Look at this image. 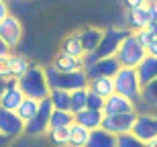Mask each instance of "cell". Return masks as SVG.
I'll return each instance as SVG.
<instances>
[{"label":"cell","mask_w":157,"mask_h":147,"mask_svg":"<svg viewBox=\"0 0 157 147\" xmlns=\"http://www.w3.org/2000/svg\"><path fill=\"white\" fill-rule=\"evenodd\" d=\"M18 86H21V90L25 92L27 98H35V100H39V102L49 98V94H51L45 68H43V65H37V64L31 65V70L18 80Z\"/></svg>","instance_id":"1"},{"label":"cell","mask_w":157,"mask_h":147,"mask_svg":"<svg viewBox=\"0 0 157 147\" xmlns=\"http://www.w3.org/2000/svg\"><path fill=\"white\" fill-rule=\"evenodd\" d=\"M47 80H49V88L51 90H65V92H76V90L88 88L90 78H88L86 70L76 72V74H63V72L55 70L53 65H47Z\"/></svg>","instance_id":"2"},{"label":"cell","mask_w":157,"mask_h":147,"mask_svg":"<svg viewBox=\"0 0 157 147\" xmlns=\"http://www.w3.org/2000/svg\"><path fill=\"white\" fill-rule=\"evenodd\" d=\"M114 88H117V94L133 100L135 104L141 102L143 82H141V78H139V72L133 70V68H122L114 76Z\"/></svg>","instance_id":"3"},{"label":"cell","mask_w":157,"mask_h":147,"mask_svg":"<svg viewBox=\"0 0 157 147\" xmlns=\"http://www.w3.org/2000/svg\"><path fill=\"white\" fill-rule=\"evenodd\" d=\"M147 57H149L147 47H143L139 43V39H137L135 33H131V35L124 39V43L121 45V49H118V53H117V59L121 61L122 68H133V70H137Z\"/></svg>","instance_id":"4"},{"label":"cell","mask_w":157,"mask_h":147,"mask_svg":"<svg viewBox=\"0 0 157 147\" xmlns=\"http://www.w3.org/2000/svg\"><path fill=\"white\" fill-rule=\"evenodd\" d=\"M131 35V31L127 29V27H108V29L104 31V39H102V43H100L98 51H96V55H98L100 59H106V57H117L118 49H121V45L124 43V39Z\"/></svg>","instance_id":"5"},{"label":"cell","mask_w":157,"mask_h":147,"mask_svg":"<svg viewBox=\"0 0 157 147\" xmlns=\"http://www.w3.org/2000/svg\"><path fill=\"white\" fill-rule=\"evenodd\" d=\"M133 135L143 143L157 141V112H139L133 127Z\"/></svg>","instance_id":"6"},{"label":"cell","mask_w":157,"mask_h":147,"mask_svg":"<svg viewBox=\"0 0 157 147\" xmlns=\"http://www.w3.org/2000/svg\"><path fill=\"white\" fill-rule=\"evenodd\" d=\"M0 133H2V141H10L14 137L27 133V123L17 112L0 110Z\"/></svg>","instance_id":"7"},{"label":"cell","mask_w":157,"mask_h":147,"mask_svg":"<svg viewBox=\"0 0 157 147\" xmlns=\"http://www.w3.org/2000/svg\"><path fill=\"white\" fill-rule=\"evenodd\" d=\"M23 21L17 14L6 17L4 21H0V41H4L10 47H17L18 43L23 41Z\"/></svg>","instance_id":"8"},{"label":"cell","mask_w":157,"mask_h":147,"mask_svg":"<svg viewBox=\"0 0 157 147\" xmlns=\"http://www.w3.org/2000/svg\"><path fill=\"white\" fill-rule=\"evenodd\" d=\"M137 114L139 112H133V114H114V117H104V123H102V129L112 133L114 137L121 135H128L133 133V127L137 123Z\"/></svg>","instance_id":"9"},{"label":"cell","mask_w":157,"mask_h":147,"mask_svg":"<svg viewBox=\"0 0 157 147\" xmlns=\"http://www.w3.org/2000/svg\"><path fill=\"white\" fill-rule=\"evenodd\" d=\"M53 102L49 98L41 100V108L39 112H37V117L31 121V123H27V133L29 135H43V133H49V121H51V114H53Z\"/></svg>","instance_id":"10"},{"label":"cell","mask_w":157,"mask_h":147,"mask_svg":"<svg viewBox=\"0 0 157 147\" xmlns=\"http://www.w3.org/2000/svg\"><path fill=\"white\" fill-rule=\"evenodd\" d=\"M31 65H33V64H31L25 55H14V53H12L6 61H2V68H0V78H2V80H10V78L21 80V78H23L25 74L31 70Z\"/></svg>","instance_id":"11"},{"label":"cell","mask_w":157,"mask_h":147,"mask_svg":"<svg viewBox=\"0 0 157 147\" xmlns=\"http://www.w3.org/2000/svg\"><path fill=\"white\" fill-rule=\"evenodd\" d=\"M137 110V104L133 100L124 98L121 94H112L110 98H106V106H104V114L106 117H114V114H133Z\"/></svg>","instance_id":"12"},{"label":"cell","mask_w":157,"mask_h":147,"mask_svg":"<svg viewBox=\"0 0 157 147\" xmlns=\"http://www.w3.org/2000/svg\"><path fill=\"white\" fill-rule=\"evenodd\" d=\"M121 70L122 65L117 57H106V59H100L94 68L86 70V74L90 80H94V78H114Z\"/></svg>","instance_id":"13"},{"label":"cell","mask_w":157,"mask_h":147,"mask_svg":"<svg viewBox=\"0 0 157 147\" xmlns=\"http://www.w3.org/2000/svg\"><path fill=\"white\" fill-rule=\"evenodd\" d=\"M149 25H151V17H149L147 6L137 8V10H124V27H127L131 33L149 29Z\"/></svg>","instance_id":"14"},{"label":"cell","mask_w":157,"mask_h":147,"mask_svg":"<svg viewBox=\"0 0 157 147\" xmlns=\"http://www.w3.org/2000/svg\"><path fill=\"white\" fill-rule=\"evenodd\" d=\"M104 31L106 29H100V27H84L80 31V37H82V45H84V51L86 53H96L100 47V43L104 39Z\"/></svg>","instance_id":"15"},{"label":"cell","mask_w":157,"mask_h":147,"mask_svg":"<svg viewBox=\"0 0 157 147\" xmlns=\"http://www.w3.org/2000/svg\"><path fill=\"white\" fill-rule=\"evenodd\" d=\"M53 68L63 74H76V72H84V61L82 57H74V55H67V53H57L53 57Z\"/></svg>","instance_id":"16"},{"label":"cell","mask_w":157,"mask_h":147,"mask_svg":"<svg viewBox=\"0 0 157 147\" xmlns=\"http://www.w3.org/2000/svg\"><path fill=\"white\" fill-rule=\"evenodd\" d=\"M25 92L21 88H12V90H2L0 94V110H10L17 112L21 108V104L25 102Z\"/></svg>","instance_id":"17"},{"label":"cell","mask_w":157,"mask_h":147,"mask_svg":"<svg viewBox=\"0 0 157 147\" xmlns=\"http://www.w3.org/2000/svg\"><path fill=\"white\" fill-rule=\"evenodd\" d=\"M59 53H67V55H74V57H84L86 51H84V45H82V37L80 31L78 33H71V35H65L59 43Z\"/></svg>","instance_id":"18"},{"label":"cell","mask_w":157,"mask_h":147,"mask_svg":"<svg viewBox=\"0 0 157 147\" xmlns=\"http://www.w3.org/2000/svg\"><path fill=\"white\" fill-rule=\"evenodd\" d=\"M104 112H98V110H82L76 114V123L82 125V127H86L88 131H96V129H102V123H104Z\"/></svg>","instance_id":"19"},{"label":"cell","mask_w":157,"mask_h":147,"mask_svg":"<svg viewBox=\"0 0 157 147\" xmlns=\"http://www.w3.org/2000/svg\"><path fill=\"white\" fill-rule=\"evenodd\" d=\"M139 106L145 108L141 112H155L157 110V80L143 86V94H141V102L137 104V110H139Z\"/></svg>","instance_id":"20"},{"label":"cell","mask_w":157,"mask_h":147,"mask_svg":"<svg viewBox=\"0 0 157 147\" xmlns=\"http://www.w3.org/2000/svg\"><path fill=\"white\" fill-rule=\"evenodd\" d=\"M90 92H96L102 98H110L112 94H117V88H114V78H94L88 84Z\"/></svg>","instance_id":"21"},{"label":"cell","mask_w":157,"mask_h":147,"mask_svg":"<svg viewBox=\"0 0 157 147\" xmlns=\"http://www.w3.org/2000/svg\"><path fill=\"white\" fill-rule=\"evenodd\" d=\"M118 137H114L112 133L104 129H96L90 133V141H88L86 147H117Z\"/></svg>","instance_id":"22"},{"label":"cell","mask_w":157,"mask_h":147,"mask_svg":"<svg viewBox=\"0 0 157 147\" xmlns=\"http://www.w3.org/2000/svg\"><path fill=\"white\" fill-rule=\"evenodd\" d=\"M137 72H139V78H141V82H143V86L151 84L153 80H157V57H147L137 68Z\"/></svg>","instance_id":"23"},{"label":"cell","mask_w":157,"mask_h":147,"mask_svg":"<svg viewBox=\"0 0 157 147\" xmlns=\"http://www.w3.org/2000/svg\"><path fill=\"white\" fill-rule=\"evenodd\" d=\"M74 123H76V114H74V112H70V110H53L51 121H49V127H51V129H61V127H71Z\"/></svg>","instance_id":"24"},{"label":"cell","mask_w":157,"mask_h":147,"mask_svg":"<svg viewBox=\"0 0 157 147\" xmlns=\"http://www.w3.org/2000/svg\"><path fill=\"white\" fill-rule=\"evenodd\" d=\"M39 108H41V102H39V100H35V98H25V102L21 104V108L17 110V114L23 118L25 123H31V121L37 117Z\"/></svg>","instance_id":"25"},{"label":"cell","mask_w":157,"mask_h":147,"mask_svg":"<svg viewBox=\"0 0 157 147\" xmlns=\"http://www.w3.org/2000/svg\"><path fill=\"white\" fill-rule=\"evenodd\" d=\"M49 100L53 102V108H55V110H70L71 112V92H65V90H51Z\"/></svg>","instance_id":"26"},{"label":"cell","mask_w":157,"mask_h":147,"mask_svg":"<svg viewBox=\"0 0 157 147\" xmlns=\"http://www.w3.org/2000/svg\"><path fill=\"white\" fill-rule=\"evenodd\" d=\"M49 141L55 147H70V139H71V127H61V129H51L47 133Z\"/></svg>","instance_id":"27"},{"label":"cell","mask_w":157,"mask_h":147,"mask_svg":"<svg viewBox=\"0 0 157 147\" xmlns=\"http://www.w3.org/2000/svg\"><path fill=\"white\" fill-rule=\"evenodd\" d=\"M90 133L86 127L74 123L71 125V139H70V147H86L88 141H90Z\"/></svg>","instance_id":"28"},{"label":"cell","mask_w":157,"mask_h":147,"mask_svg":"<svg viewBox=\"0 0 157 147\" xmlns=\"http://www.w3.org/2000/svg\"><path fill=\"white\" fill-rule=\"evenodd\" d=\"M88 94H90L88 88H82V90L71 92V112H74V114H78V112H82V110L88 108Z\"/></svg>","instance_id":"29"},{"label":"cell","mask_w":157,"mask_h":147,"mask_svg":"<svg viewBox=\"0 0 157 147\" xmlns=\"http://www.w3.org/2000/svg\"><path fill=\"white\" fill-rule=\"evenodd\" d=\"M104 106H106V98H102V96L96 94V92H90V94H88V108H90V110L104 112Z\"/></svg>","instance_id":"30"},{"label":"cell","mask_w":157,"mask_h":147,"mask_svg":"<svg viewBox=\"0 0 157 147\" xmlns=\"http://www.w3.org/2000/svg\"><path fill=\"white\" fill-rule=\"evenodd\" d=\"M117 147H147V143H143L141 139H137L133 133H128V135H121L118 137Z\"/></svg>","instance_id":"31"},{"label":"cell","mask_w":157,"mask_h":147,"mask_svg":"<svg viewBox=\"0 0 157 147\" xmlns=\"http://www.w3.org/2000/svg\"><path fill=\"white\" fill-rule=\"evenodd\" d=\"M135 35H137V39H139V43H141V45H143V47H149V45H151V43H153V39H155V37H153V33H151V31H149V29L137 31Z\"/></svg>","instance_id":"32"},{"label":"cell","mask_w":157,"mask_h":147,"mask_svg":"<svg viewBox=\"0 0 157 147\" xmlns=\"http://www.w3.org/2000/svg\"><path fill=\"white\" fill-rule=\"evenodd\" d=\"M147 4H149L147 0H122L124 10H137V8H143V6H147Z\"/></svg>","instance_id":"33"},{"label":"cell","mask_w":157,"mask_h":147,"mask_svg":"<svg viewBox=\"0 0 157 147\" xmlns=\"http://www.w3.org/2000/svg\"><path fill=\"white\" fill-rule=\"evenodd\" d=\"M10 51H12L10 45H6L4 41H0V59H2V61H6V59H8V57L12 55Z\"/></svg>","instance_id":"34"},{"label":"cell","mask_w":157,"mask_h":147,"mask_svg":"<svg viewBox=\"0 0 157 147\" xmlns=\"http://www.w3.org/2000/svg\"><path fill=\"white\" fill-rule=\"evenodd\" d=\"M6 17H10V6H8L6 0H2L0 2V21H4Z\"/></svg>","instance_id":"35"},{"label":"cell","mask_w":157,"mask_h":147,"mask_svg":"<svg viewBox=\"0 0 157 147\" xmlns=\"http://www.w3.org/2000/svg\"><path fill=\"white\" fill-rule=\"evenodd\" d=\"M147 53H149V57H157V37L153 39V43L147 47Z\"/></svg>","instance_id":"36"},{"label":"cell","mask_w":157,"mask_h":147,"mask_svg":"<svg viewBox=\"0 0 157 147\" xmlns=\"http://www.w3.org/2000/svg\"><path fill=\"white\" fill-rule=\"evenodd\" d=\"M149 31L153 33V37H157V23H151V25H149Z\"/></svg>","instance_id":"37"},{"label":"cell","mask_w":157,"mask_h":147,"mask_svg":"<svg viewBox=\"0 0 157 147\" xmlns=\"http://www.w3.org/2000/svg\"><path fill=\"white\" fill-rule=\"evenodd\" d=\"M147 147H157V141H151V143H147Z\"/></svg>","instance_id":"38"},{"label":"cell","mask_w":157,"mask_h":147,"mask_svg":"<svg viewBox=\"0 0 157 147\" xmlns=\"http://www.w3.org/2000/svg\"><path fill=\"white\" fill-rule=\"evenodd\" d=\"M147 2H157V0H147Z\"/></svg>","instance_id":"39"},{"label":"cell","mask_w":157,"mask_h":147,"mask_svg":"<svg viewBox=\"0 0 157 147\" xmlns=\"http://www.w3.org/2000/svg\"><path fill=\"white\" fill-rule=\"evenodd\" d=\"M6 2H8V0H6Z\"/></svg>","instance_id":"40"}]
</instances>
